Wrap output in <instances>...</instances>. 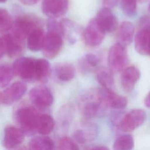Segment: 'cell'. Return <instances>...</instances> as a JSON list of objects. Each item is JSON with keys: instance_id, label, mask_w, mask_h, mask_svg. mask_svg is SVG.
<instances>
[{"instance_id": "cell-1", "label": "cell", "mask_w": 150, "mask_h": 150, "mask_svg": "<svg viewBox=\"0 0 150 150\" xmlns=\"http://www.w3.org/2000/svg\"><path fill=\"white\" fill-rule=\"evenodd\" d=\"M40 114L34 106L24 105L14 112V120L25 135H32L36 132L37 122Z\"/></svg>"}, {"instance_id": "cell-2", "label": "cell", "mask_w": 150, "mask_h": 150, "mask_svg": "<svg viewBox=\"0 0 150 150\" xmlns=\"http://www.w3.org/2000/svg\"><path fill=\"white\" fill-rule=\"evenodd\" d=\"M42 25L41 19L38 16L32 14H22L13 21L12 32L24 40L33 30L42 28Z\"/></svg>"}, {"instance_id": "cell-3", "label": "cell", "mask_w": 150, "mask_h": 150, "mask_svg": "<svg viewBox=\"0 0 150 150\" xmlns=\"http://www.w3.org/2000/svg\"><path fill=\"white\" fill-rule=\"evenodd\" d=\"M145 118L146 112L144 110L134 109L125 114L114 117L113 122L122 131L130 132L141 126Z\"/></svg>"}, {"instance_id": "cell-4", "label": "cell", "mask_w": 150, "mask_h": 150, "mask_svg": "<svg viewBox=\"0 0 150 150\" xmlns=\"http://www.w3.org/2000/svg\"><path fill=\"white\" fill-rule=\"evenodd\" d=\"M105 107L99 98L98 91L86 93L82 96L80 102L82 114L87 118L102 115L105 112Z\"/></svg>"}, {"instance_id": "cell-5", "label": "cell", "mask_w": 150, "mask_h": 150, "mask_svg": "<svg viewBox=\"0 0 150 150\" xmlns=\"http://www.w3.org/2000/svg\"><path fill=\"white\" fill-rule=\"evenodd\" d=\"M128 62V56L125 46L119 43L114 44L108 53V69L112 73L122 71Z\"/></svg>"}, {"instance_id": "cell-6", "label": "cell", "mask_w": 150, "mask_h": 150, "mask_svg": "<svg viewBox=\"0 0 150 150\" xmlns=\"http://www.w3.org/2000/svg\"><path fill=\"white\" fill-rule=\"evenodd\" d=\"M36 61L31 57H18L12 66L14 74L26 81H35Z\"/></svg>"}, {"instance_id": "cell-7", "label": "cell", "mask_w": 150, "mask_h": 150, "mask_svg": "<svg viewBox=\"0 0 150 150\" xmlns=\"http://www.w3.org/2000/svg\"><path fill=\"white\" fill-rule=\"evenodd\" d=\"M29 97L34 107L40 110L47 108L53 102V96L51 90L47 86L43 85L31 88Z\"/></svg>"}, {"instance_id": "cell-8", "label": "cell", "mask_w": 150, "mask_h": 150, "mask_svg": "<svg viewBox=\"0 0 150 150\" xmlns=\"http://www.w3.org/2000/svg\"><path fill=\"white\" fill-rule=\"evenodd\" d=\"M63 36L58 33L47 31L45 35L42 52L48 59H53L60 53L63 46Z\"/></svg>"}, {"instance_id": "cell-9", "label": "cell", "mask_w": 150, "mask_h": 150, "mask_svg": "<svg viewBox=\"0 0 150 150\" xmlns=\"http://www.w3.org/2000/svg\"><path fill=\"white\" fill-rule=\"evenodd\" d=\"M26 90V85L24 82L15 81L0 93L1 103L7 105H12L23 96Z\"/></svg>"}, {"instance_id": "cell-10", "label": "cell", "mask_w": 150, "mask_h": 150, "mask_svg": "<svg viewBox=\"0 0 150 150\" xmlns=\"http://www.w3.org/2000/svg\"><path fill=\"white\" fill-rule=\"evenodd\" d=\"M105 35V32L99 26L95 18L89 21L82 33L85 43L92 47L101 44Z\"/></svg>"}, {"instance_id": "cell-11", "label": "cell", "mask_w": 150, "mask_h": 150, "mask_svg": "<svg viewBox=\"0 0 150 150\" xmlns=\"http://www.w3.org/2000/svg\"><path fill=\"white\" fill-rule=\"evenodd\" d=\"M98 92L100 100L106 107L121 109L127 105V99L114 93L111 89L103 88Z\"/></svg>"}, {"instance_id": "cell-12", "label": "cell", "mask_w": 150, "mask_h": 150, "mask_svg": "<svg viewBox=\"0 0 150 150\" xmlns=\"http://www.w3.org/2000/svg\"><path fill=\"white\" fill-rule=\"evenodd\" d=\"M68 0H43L42 11L49 18L56 19L63 15L67 11Z\"/></svg>"}, {"instance_id": "cell-13", "label": "cell", "mask_w": 150, "mask_h": 150, "mask_svg": "<svg viewBox=\"0 0 150 150\" xmlns=\"http://www.w3.org/2000/svg\"><path fill=\"white\" fill-rule=\"evenodd\" d=\"M5 50L8 57L16 58L19 56L24 50V40L16 36L12 32L5 33L2 37Z\"/></svg>"}, {"instance_id": "cell-14", "label": "cell", "mask_w": 150, "mask_h": 150, "mask_svg": "<svg viewBox=\"0 0 150 150\" xmlns=\"http://www.w3.org/2000/svg\"><path fill=\"white\" fill-rule=\"evenodd\" d=\"M25 134L19 128L12 125L4 128L2 138V145L7 149H12L19 146L23 141Z\"/></svg>"}, {"instance_id": "cell-15", "label": "cell", "mask_w": 150, "mask_h": 150, "mask_svg": "<svg viewBox=\"0 0 150 150\" xmlns=\"http://www.w3.org/2000/svg\"><path fill=\"white\" fill-rule=\"evenodd\" d=\"M95 18L105 33L112 32L117 28V19L110 9L104 7L101 8Z\"/></svg>"}, {"instance_id": "cell-16", "label": "cell", "mask_w": 150, "mask_h": 150, "mask_svg": "<svg viewBox=\"0 0 150 150\" xmlns=\"http://www.w3.org/2000/svg\"><path fill=\"white\" fill-rule=\"evenodd\" d=\"M140 76V71L135 66L125 67L121 75V83L124 90L128 93L132 91Z\"/></svg>"}, {"instance_id": "cell-17", "label": "cell", "mask_w": 150, "mask_h": 150, "mask_svg": "<svg viewBox=\"0 0 150 150\" xmlns=\"http://www.w3.org/2000/svg\"><path fill=\"white\" fill-rule=\"evenodd\" d=\"M134 47L139 54L150 56V30L139 29L134 36Z\"/></svg>"}, {"instance_id": "cell-18", "label": "cell", "mask_w": 150, "mask_h": 150, "mask_svg": "<svg viewBox=\"0 0 150 150\" xmlns=\"http://www.w3.org/2000/svg\"><path fill=\"white\" fill-rule=\"evenodd\" d=\"M134 26L131 22H122L119 26L117 33L118 43L125 46L131 44L134 38Z\"/></svg>"}, {"instance_id": "cell-19", "label": "cell", "mask_w": 150, "mask_h": 150, "mask_svg": "<svg viewBox=\"0 0 150 150\" xmlns=\"http://www.w3.org/2000/svg\"><path fill=\"white\" fill-rule=\"evenodd\" d=\"M60 23L62 28L63 36L66 37L70 43H74L77 41L79 34L81 31L80 27L69 19H63Z\"/></svg>"}, {"instance_id": "cell-20", "label": "cell", "mask_w": 150, "mask_h": 150, "mask_svg": "<svg viewBox=\"0 0 150 150\" xmlns=\"http://www.w3.org/2000/svg\"><path fill=\"white\" fill-rule=\"evenodd\" d=\"M54 76L62 81H69L73 79L76 74L74 66L70 63H60L56 64L53 69Z\"/></svg>"}, {"instance_id": "cell-21", "label": "cell", "mask_w": 150, "mask_h": 150, "mask_svg": "<svg viewBox=\"0 0 150 150\" xmlns=\"http://www.w3.org/2000/svg\"><path fill=\"white\" fill-rule=\"evenodd\" d=\"M45 33L42 28L33 30L27 37V47L32 52H38L42 49Z\"/></svg>"}, {"instance_id": "cell-22", "label": "cell", "mask_w": 150, "mask_h": 150, "mask_svg": "<svg viewBox=\"0 0 150 150\" xmlns=\"http://www.w3.org/2000/svg\"><path fill=\"white\" fill-rule=\"evenodd\" d=\"M51 66L49 62L45 59H38L36 61L35 80L45 83L47 81L51 73Z\"/></svg>"}, {"instance_id": "cell-23", "label": "cell", "mask_w": 150, "mask_h": 150, "mask_svg": "<svg viewBox=\"0 0 150 150\" xmlns=\"http://www.w3.org/2000/svg\"><path fill=\"white\" fill-rule=\"evenodd\" d=\"M97 135V128L94 125H90L83 129L76 130L73 133L74 139L80 144H85L94 140Z\"/></svg>"}, {"instance_id": "cell-24", "label": "cell", "mask_w": 150, "mask_h": 150, "mask_svg": "<svg viewBox=\"0 0 150 150\" xmlns=\"http://www.w3.org/2000/svg\"><path fill=\"white\" fill-rule=\"evenodd\" d=\"M53 140L47 135L35 137L29 144V150H54Z\"/></svg>"}, {"instance_id": "cell-25", "label": "cell", "mask_w": 150, "mask_h": 150, "mask_svg": "<svg viewBox=\"0 0 150 150\" xmlns=\"http://www.w3.org/2000/svg\"><path fill=\"white\" fill-rule=\"evenodd\" d=\"M54 127V120L53 117L47 114H40L36 125V132L40 135L49 134Z\"/></svg>"}, {"instance_id": "cell-26", "label": "cell", "mask_w": 150, "mask_h": 150, "mask_svg": "<svg viewBox=\"0 0 150 150\" xmlns=\"http://www.w3.org/2000/svg\"><path fill=\"white\" fill-rule=\"evenodd\" d=\"M96 77L98 82L104 88L111 89L114 86V80L112 73L108 69L99 68L96 72Z\"/></svg>"}, {"instance_id": "cell-27", "label": "cell", "mask_w": 150, "mask_h": 150, "mask_svg": "<svg viewBox=\"0 0 150 150\" xmlns=\"http://www.w3.org/2000/svg\"><path fill=\"white\" fill-rule=\"evenodd\" d=\"M134 139L129 134L118 137L114 142V150H131L134 146Z\"/></svg>"}, {"instance_id": "cell-28", "label": "cell", "mask_w": 150, "mask_h": 150, "mask_svg": "<svg viewBox=\"0 0 150 150\" xmlns=\"http://www.w3.org/2000/svg\"><path fill=\"white\" fill-rule=\"evenodd\" d=\"M14 73L12 66L8 64L0 65V88L8 86L13 77Z\"/></svg>"}, {"instance_id": "cell-29", "label": "cell", "mask_w": 150, "mask_h": 150, "mask_svg": "<svg viewBox=\"0 0 150 150\" xmlns=\"http://www.w3.org/2000/svg\"><path fill=\"white\" fill-rule=\"evenodd\" d=\"M13 21L9 13L0 8V33H6L12 29Z\"/></svg>"}, {"instance_id": "cell-30", "label": "cell", "mask_w": 150, "mask_h": 150, "mask_svg": "<svg viewBox=\"0 0 150 150\" xmlns=\"http://www.w3.org/2000/svg\"><path fill=\"white\" fill-rule=\"evenodd\" d=\"M121 8L127 16H134L137 12V0H121Z\"/></svg>"}, {"instance_id": "cell-31", "label": "cell", "mask_w": 150, "mask_h": 150, "mask_svg": "<svg viewBox=\"0 0 150 150\" xmlns=\"http://www.w3.org/2000/svg\"><path fill=\"white\" fill-rule=\"evenodd\" d=\"M58 147L59 150H79L77 144L71 138L64 137L60 139Z\"/></svg>"}, {"instance_id": "cell-32", "label": "cell", "mask_w": 150, "mask_h": 150, "mask_svg": "<svg viewBox=\"0 0 150 150\" xmlns=\"http://www.w3.org/2000/svg\"><path fill=\"white\" fill-rule=\"evenodd\" d=\"M139 29L150 30V16H142L138 21Z\"/></svg>"}, {"instance_id": "cell-33", "label": "cell", "mask_w": 150, "mask_h": 150, "mask_svg": "<svg viewBox=\"0 0 150 150\" xmlns=\"http://www.w3.org/2000/svg\"><path fill=\"white\" fill-rule=\"evenodd\" d=\"M117 2L118 0H103L104 7L111 9L117 5Z\"/></svg>"}, {"instance_id": "cell-34", "label": "cell", "mask_w": 150, "mask_h": 150, "mask_svg": "<svg viewBox=\"0 0 150 150\" xmlns=\"http://www.w3.org/2000/svg\"><path fill=\"white\" fill-rule=\"evenodd\" d=\"M5 53V50L3 39H2V38L0 37V59L3 57Z\"/></svg>"}, {"instance_id": "cell-35", "label": "cell", "mask_w": 150, "mask_h": 150, "mask_svg": "<svg viewBox=\"0 0 150 150\" xmlns=\"http://www.w3.org/2000/svg\"><path fill=\"white\" fill-rule=\"evenodd\" d=\"M23 4L26 5H33L36 4L39 0H19Z\"/></svg>"}, {"instance_id": "cell-36", "label": "cell", "mask_w": 150, "mask_h": 150, "mask_svg": "<svg viewBox=\"0 0 150 150\" xmlns=\"http://www.w3.org/2000/svg\"><path fill=\"white\" fill-rule=\"evenodd\" d=\"M144 103L146 107L150 108V92L148 94V95L145 97L144 100Z\"/></svg>"}, {"instance_id": "cell-37", "label": "cell", "mask_w": 150, "mask_h": 150, "mask_svg": "<svg viewBox=\"0 0 150 150\" xmlns=\"http://www.w3.org/2000/svg\"><path fill=\"white\" fill-rule=\"evenodd\" d=\"M90 150H110L107 146H97L93 148Z\"/></svg>"}, {"instance_id": "cell-38", "label": "cell", "mask_w": 150, "mask_h": 150, "mask_svg": "<svg viewBox=\"0 0 150 150\" xmlns=\"http://www.w3.org/2000/svg\"><path fill=\"white\" fill-rule=\"evenodd\" d=\"M9 150H26L25 148H22V147H16L14 148H12V149H9Z\"/></svg>"}, {"instance_id": "cell-39", "label": "cell", "mask_w": 150, "mask_h": 150, "mask_svg": "<svg viewBox=\"0 0 150 150\" xmlns=\"http://www.w3.org/2000/svg\"><path fill=\"white\" fill-rule=\"evenodd\" d=\"M137 1H138V2H139L140 3H143V2H146L147 1H148V0H137Z\"/></svg>"}, {"instance_id": "cell-40", "label": "cell", "mask_w": 150, "mask_h": 150, "mask_svg": "<svg viewBox=\"0 0 150 150\" xmlns=\"http://www.w3.org/2000/svg\"><path fill=\"white\" fill-rule=\"evenodd\" d=\"M148 12H149V14H150V2H149V5H148Z\"/></svg>"}, {"instance_id": "cell-41", "label": "cell", "mask_w": 150, "mask_h": 150, "mask_svg": "<svg viewBox=\"0 0 150 150\" xmlns=\"http://www.w3.org/2000/svg\"><path fill=\"white\" fill-rule=\"evenodd\" d=\"M6 0H0V2H5Z\"/></svg>"}, {"instance_id": "cell-42", "label": "cell", "mask_w": 150, "mask_h": 150, "mask_svg": "<svg viewBox=\"0 0 150 150\" xmlns=\"http://www.w3.org/2000/svg\"><path fill=\"white\" fill-rule=\"evenodd\" d=\"M0 103H1V100H0Z\"/></svg>"}]
</instances>
